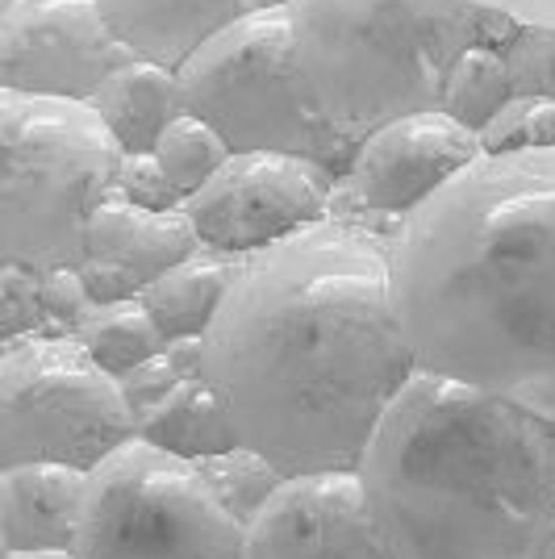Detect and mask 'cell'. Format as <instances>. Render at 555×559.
Listing matches in <instances>:
<instances>
[{
  "mask_svg": "<svg viewBox=\"0 0 555 559\" xmlns=\"http://www.w3.org/2000/svg\"><path fill=\"white\" fill-rule=\"evenodd\" d=\"M276 4L284 0H101V13L134 59L180 71L222 29Z\"/></svg>",
  "mask_w": 555,
  "mask_h": 559,
  "instance_id": "14",
  "label": "cell"
},
{
  "mask_svg": "<svg viewBox=\"0 0 555 559\" xmlns=\"http://www.w3.org/2000/svg\"><path fill=\"white\" fill-rule=\"evenodd\" d=\"M485 155H522L555 146V100L552 96H509L501 114L481 130Z\"/></svg>",
  "mask_w": 555,
  "mask_h": 559,
  "instance_id": "23",
  "label": "cell"
},
{
  "mask_svg": "<svg viewBox=\"0 0 555 559\" xmlns=\"http://www.w3.org/2000/svg\"><path fill=\"white\" fill-rule=\"evenodd\" d=\"M506 68L513 96H552L555 100V29L547 25H518L506 43Z\"/></svg>",
  "mask_w": 555,
  "mask_h": 559,
  "instance_id": "25",
  "label": "cell"
},
{
  "mask_svg": "<svg viewBox=\"0 0 555 559\" xmlns=\"http://www.w3.org/2000/svg\"><path fill=\"white\" fill-rule=\"evenodd\" d=\"M75 338H80L84 350L93 355L105 372L117 376V380L126 372H134L146 359L163 355V347H167V338H163V330L155 326V318L146 313L142 297L139 301H121V305H101L93 318L80 326Z\"/></svg>",
  "mask_w": 555,
  "mask_h": 559,
  "instance_id": "19",
  "label": "cell"
},
{
  "mask_svg": "<svg viewBox=\"0 0 555 559\" xmlns=\"http://www.w3.org/2000/svg\"><path fill=\"white\" fill-rule=\"evenodd\" d=\"M414 376L389 242L339 222L243 259L205 330V380L243 447L288 480L359 472L376 426Z\"/></svg>",
  "mask_w": 555,
  "mask_h": 559,
  "instance_id": "1",
  "label": "cell"
},
{
  "mask_svg": "<svg viewBox=\"0 0 555 559\" xmlns=\"http://www.w3.org/2000/svg\"><path fill=\"white\" fill-rule=\"evenodd\" d=\"M0 559H75L71 551H29V556H0Z\"/></svg>",
  "mask_w": 555,
  "mask_h": 559,
  "instance_id": "32",
  "label": "cell"
},
{
  "mask_svg": "<svg viewBox=\"0 0 555 559\" xmlns=\"http://www.w3.org/2000/svg\"><path fill=\"white\" fill-rule=\"evenodd\" d=\"M121 396H126V405H130V414H134V421H146L155 409H160L167 396L176 393L185 380L176 376V368H172V359L167 355H155V359H146V364H139L134 372H126L121 380Z\"/></svg>",
  "mask_w": 555,
  "mask_h": 559,
  "instance_id": "28",
  "label": "cell"
},
{
  "mask_svg": "<svg viewBox=\"0 0 555 559\" xmlns=\"http://www.w3.org/2000/svg\"><path fill=\"white\" fill-rule=\"evenodd\" d=\"M481 9H497L518 25H547L555 29V0H472Z\"/></svg>",
  "mask_w": 555,
  "mask_h": 559,
  "instance_id": "30",
  "label": "cell"
},
{
  "mask_svg": "<svg viewBox=\"0 0 555 559\" xmlns=\"http://www.w3.org/2000/svg\"><path fill=\"white\" fill-rule=\"evenodd\" d=\"M397 559H539L555 522V426L417 372L359 464Z\"/></svg>",
  "mask_w": 555,
  "mask_h": 559,
  "instance_id": "3",
  "label": "cell"
},
{
  "mask_svg": "<svg viewBox=\"0 0 555 559\" xmlns=\"http://www.w3.org/2000/svg\"><path fill=\"white\" fill-rule=\"evenodd\" d=\"M50 334L47 305H43V272L17 263H0V343Z\"/></svg>",
  "mask_w": 555,
  "mask_h": 559,
  "instance_id": "24",
  "label": "cell"
},
{
  "mask_svg": "<svg viewBox=\"0 0 555 559\" xmlns=\"http://www.w3.org/2000/svg\"><path fill=\"white\" fill-rule=\"evenodd\" d=\"M88 105L105 117V126L114 130V139L121 142L126 155L155 151L163 130L185 114L180 75L163 63H151V59L121 63Z\"/></svg>",
  "mask_w": 555,
  "mask_h": 559,
  "instance_id": "16",
  "label": "cell"
},
{
  "mask_svg": "<svg viewBox=\"0 0 555 559\" xmlns=\"http://www.w3.org/2000/svg\"><path fill=\"white\" fill-rule=\"evenodd\" d=\"M134 55L114 34L101 0H4L0 88L55 100H93Z\"/></svg>",
  "mask_w": 555,
  "mask_h": 559,
  "instance_id": "10",
  "label": "cell"
},
{
  "mask_svg": "<svg viewBox=\"0 0 555 559\" xmlns=\"http://www.w3.org/2000/svg\"><path fill=\"white\" fill-rule=\"evenodd\" d=\"M243 559H397L380 535L359 472L293 476L247 526Z\"/></svg>",
  "mask_w": 555,
  "mask_h": 559,
  "instance_id": "11",
  "label": "cell"
},
{
  "mask_svg": "<svg viewBox=\"0 0 555 559\" xmlns=\"http://www.w3.org/2000/svg\"><path fill=\"white\" fill-rule=\"evenodd\" d=\"M201 251V234L185 210L151 213L121 197H109L88 222V259L109 263L139 288L155 284L163 272Z\"/></svg>",
  "mask_w": 555,
  "mask_h": 559,
  "instance_id": "15",
  "label": "cell"
},
{
  "mask_svg": "<svg viewBox=\"0 0 555 559\" xmlns=\"http://www.w3.org/2000/svg\"><path fill=\"white\" fill-rule=\"evenodd\" d=\"M509 96H513V84H509L506 55L493 47H468L442 80L439 114L456 117L460 126L481 134L501 114Z\"/></svg>",
  "mask_w": 555,
  "mask_h": 559,
  "instance_id": "21",
  "label": "cell"
},
{
  "mask_svg": "<svg viewBox=\"0 0 555 559\" xmlns=\"http://www.w3.org/2000/svg\"><path fill=\"white\" fill-rule=\"evenodd\" d=\"M163 355L172 359L180 380H205V338H172Z\"/></svg>",
  "mask_w": 555,
  "mask_h": 559,
  "instance_id": "31",
  "label": "cell"
},
{
  "mask_svg": "<svg viewBox=\"0 0 555 559\" xmlns=\"http://www.w3.org/2000/svg\"><path fill=\"white\" fill-rule=\"evenodd\" d=\"M80 276H84V284H88V293H93L96 305H121V301H139L142 297L139 284L126 276V272L109 267V263L84 259V263H80Z\"/></svg>",
  "mask_w": 555,
  "mask_h": 559,
  "instance_id": "29",
  "label": "cell"
},
{
  "mask_svg": "<svg viewBox=\"0 0 555 559\" xmlns=\"http://www.w3.org/2000/svg\"><path fill=\"white\" fill-rule=\"evenodd\" d=\"M314 109L347 142L439 109L442 80L476 47L472 0H284Z\"/></svg>",
  "mask_w": 555,
  "mask_h": 559,
  "instance_id": "4",
  "label": "cell"
},
{
  "mask_svg": "<svg viewBox=\"0 0 555 559\" xmlns=\"http://www.w3.org/2000/svg\"><path fill=\"white\" fill-rule=\"evenodd\" d=\"M389 267L417 372L555 426V146L463 167L401 217Z\"/></svg>",
  "mask_w": 555,
  "mask_h": 559,
  "instance_id": "2",
  "label": "cell"
},
{
  "mask_svg": "<svg viewBox=\"0 0 555 559\" xmlns=\"http://www.w3.org/2000/svg\"><path fill=\"white\" fill-rule=\"evenodd\" d=\"M238 263L243 259L201 247L192 259L176 263L172 272H163L155 284L142 288V305L167 343L172 338H205V330L213 326L217 309L231 293Z\"/></svg>",
  "mask_w": 555,
  "mask_h": 559,
  "instance_id": "17",
  "label": "cell"
},
{
  "mask_svg": "<svg viewBox=\"0 0 555 559\" xmlns=\"http://www.w3.org/2000/svg\"><path fill=\"white\" fill-rule=\"evenodd\" d=\"M139 439L176 455V460H188V464L226 455L243 443L222 396L213 393L209 380H185L151 418L142 421Z\"/></svg>",
  "mask_w": 555,
  "mask_h": 559,
  "instance_id": "18",
  "label": "cell"
},
{
  "mask_svg": "<svg viewBox=\"0 0 555 559\" xmlns=\"http://www.w3.org/2000/svg\"><path fill=\"white\" fill-rule=\"evenodd\" d=\"M201 480L209 485V492L217 497V506L231 513L234 522L247 531L259 513L276 501V492L288 485V476L280 472L268 455H259L255 447H234L226 455H213L197 464Z\"/></svg>",
  "mask_w": 555,
  "mask_h": 559,
  "instance_id": "20",
  "label": "cell"
},
{
  "mask_svg": "<svg viewBox=\"0 0 555 559\" xmlns=\"http://www.w3.org/2000/svg\"><path fill=\"white\" fill-rule=\"evenodd\" d=\"M121 142L88 100L0 88V263L80 267L88 222L117 197Z\"/></svg>",
  "mask_w": 555,
  "mask_h": 559,
  "instance_id": "5",
  "label": "cell"
},
{
  "mask_svg": "<svg viewBox=\"0 0 555 559\" xmlns=\"http://www.w3.org/2000/svg\"><path fill=\"white\" fill-rule=\"evenodd\" d=\"M539 559H555V522H552V531H547V543H543Z\"/></svg>",
  "mask_w": 555,
  "mask_h": 559,
  "instance_id": "33",
  "label": "cell"
},
{
  "mask_svg": "<svg viewBox=\"0 0 555 559\" xmlns=\"http://www.w3.org/2000/svg\"><path fill=\"white\" fill-rule=\"evenodd\" d=\"M334 180V171L302 155H231L201 192L188 197L185 213L201 234V247L247 259L326 222Z\"/></svg>",
  "mask_w": 555,
  "mask_h": 559,
  "instance_id": "9",
  "label": "cell"
},
{
  "mask_svg": "<svg viewBox=\"0 0 555 559\" xmlns=\"http://www.w3.org/2000/svg\"><path fill=\"white\" fill-rule=\"evenodd\" d=\"M117 197L130 201V205H139V210H151V213L185 210L180 188L167 180V171H163L160 159H155L151 151L126 155V159H121V171H117Z\"/></svg>",
  "mask_w": 555,
  "mask_h": 559,
  "instance_id": "26",
  "label": "cell"
},
{
  "mask_svg": "<svg viewBox=\"0 0 555 559\" xmlns=\"http://www.w3.org/2000/svg\"><path fill=\"white\" fill-rule=\"evenodd\" d=\"M43 305H47L50 334H80V326L101 309L80 276V267L43 272Z\"/></svg>",
  "mask_w": 555,
  "mask_h": 559,
  "instance_id": "27",
  "label": "cell"
},
{
  "mask_svg": "<svg viewBox=\"0 0 555 559\" xmlns=\"http://www.w3.org/2000/svg\"><path fill=\"white\" fill-rule=\"evenodd\" d=\"M139 439L117 376L75 334L0 343V467L68 464L96 472Z\"/></svg>",
  "mask_w": 555,
  "mask_h": 559,
  "instance_id": "7",
  "label": "cell"
},
{
  "mask_svg": "<svg viewBox=\"0 0 555 559\" xmlns=\"http://www.w3.org/2000/svg\"><path fill=\"white\" fill-rule=\"evenodd\" d=\"M176 75L185 114L209 121L234 155H302L334 176L355 159V142L339 139L305 93L284 4L222 29Z\"/></svg>",
  "mask_w": 555,
  "mask_h": 559,
  "instance_id": "6",
  "label": "cell"
},
{
  "mask_svg": "<svg viewBox=\"0 0 555 559\" xmlns=\"http://www.w3.org/2000/svg\"><path fill=\"white\" fill-rule=\"evenodd\" d=\"M88 472L68 464L0 467V556L71 551L84 522Z\"/></svg>",
  "mask_w": 555,
  "mask_h": 559,
  "instance_id": "13",
  "label": "cell"
},
{
  "mask_svg": "<svg viewBox=\"0 0 555 559\" xmlns=\"http://www.w3.org/2000/svg\"><path fill=\"white\" fill-rule=\"evenodd\" d=\"M151 155L160 159V167L167 171V180L180 188V197L188 201L192 192H201V188L226 167V159H231L234 151H231V142L222 139L209 121H201V117H192V114H180L160 134Z\"/></svg>",
  "mask_w": 555,
  "mask_h": 559,
  "instance_id": "22",
  "label": "cell"
},
{
  "mask_svg": "<svg viewBox=\"0 0 555 559\" xmlns=\"http://www.w3.org/2000/svg\"><path fill=\"white\" fill-rule=\"evenodd\" d=\"M247 531L217 506L197 464L126 443L88 472L75 559H243Z\"/></svg>",
  "mask_w": 555,
  "mask_h": 559,
  "instance_id": "8",
  "label": "cell"
},
{
  "mask_svg": "<svg viewBox=\"0 0 555 559\" xmlns=\"http://www.w3.org/2000/svg\"><path fill=\"white\" fill-rule=\"evenodd\" d=\"M0 4H4V0H0Z\"/></svg>",
  "mask_w": 555,
  "mask_h": 559,
  "instance_id": "34",
  "label": "cell"
},
{
  "mask_svg": "<svg viewBox=\"0 0 555 559\" xmlns=\"http://www.w3.org/2000/svg\"><path fill=\"white\" fill-rule=\"evenodd\" d=\"M485 155L481 134L460 126L456 117L426 109V114L397 117L371 130L355 146V159L343 171L359 201L389 217H410L426 205L447 180Z\"/></svg>",
  "mask_w": 555,
  "mask_h": 559,
  "instance_id": "12",
  "label": "cell"
}]
</instances>
